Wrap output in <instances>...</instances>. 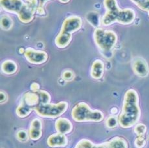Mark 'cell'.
<instances>
[{
  "label": "cell",
  "instance_id": "14",
  "mask_svg": "<svg viewBox=\"0 0 149 148\" xmlns=\"http://www.w3.org/2000/svg\"><path fill=\"white\" fill-rule=\"evenodd\" d=\"M104 72V64L101 59H95L91 67L90 75L91 78L95 80L101 79Z\"/></svg>",
  "mask_w": 149,
  "mask_h": 148
},
{
  "label": "cell",
  "instance_id": "20",
  "mask_svg": "<svg viewBox=\"0 0 149 148\" xmlns=\"http://www.w3.org/2000/svg\"><path fill=\"white\" fill-rule=\"evenodd\" d=\"M37 93H38L40 96V104H46L50 103L51 96L49 93L43 90H40Z\"/></svg>",
  "mask_w": 149,
  "mask_h": 148
},
{
  "label": "cell",
  "instance_id": "30",
  "mask_svg": "<svg viewBox=\"0 0 149 148\" xmlns=\"http://www.w3.org/2000/svg\"><path fill=\"white\" fill-rule=\"evenodd\" d=\"M7 100V95L3 91H1L0 93V102L1 103H3Z\"/></svg>",
  "mask_w": 149,
  "mask_h": 148
},
{
  "label": "cell",
  "instance_id": "25",
  "mask_svg": "<svg viewBox=\"0 0 149 148\" xmlns=\"http://www.w3.org/2000/svg\"><path fill=\"white\" fill-rule=\"evenodd\" d=\"M135 146L137 148H143L146 145V140L144 136H137L135 140Z\"/></svg>",
  "mask_w": 149,
  "mask_h": 148
},
{
  "label": "cell",
  "instance_id": "33",
  "mask_svg": "<svg viewBox=\"0 0 149 148\" xmlns=\"http://www.w3.org/2000/svg\"><path fill=\"white\" fill-rule=\"evenodd\" d=\"M59 1L62 3H67L70 1V0H59Z\"/></svg>",
  "mask_w": 149,
  "mask_h": 148
},
{
  "label": "cell",
  "instance_id": "3",
  "mask_svg": "<svg viewBox=\"0 0 149 148\" xmlns=\"http://www.w3.org/2000/svg\"><path fill=\"white\" fill-rule=\"evenodd\" d=\"M82 25V19L78 16H71L65 18L61 31L54 39L56 46L61 49L68 47L72 39V34L78 31Z\"/></svg>",
  "mask_w": 149,
  "mask_h": 148
},
{
  "label": "cell",
  "instance_id": "36",
  "mask_svg": "<svg viewBox=\"0 0 149 148\" xmlns=\"http://www.w3.org/2000/svg\"><path fill=\"white\" fill-rule=\"evenodd\" d=\"M148 15H149V12H148Z\"/></svg>",
  "mask_w": 149,
  "mask_h": 148
},
{
  "label": "cell",
  "instance_id": "28",
  "mask_svg": "<svg viewBox=\"0 0 149 148\" xmlns=\"http://www.w3.org/2000/svg\"><path fill=\"white\" fill-rule=\"evenodd\" d=\"M27 2V4L31 8L36 11L37 8L39 6L38 0H25Z\"/></svg>",
  "mask_w": 149,
  "mask_h": 148
},
{
  "label": "cell",
  "instance_id": "23",
  "mask_svg": "<svg viewBox=\"0 0 149 148\" xmlns=\"http://www.w3.org/2000/svg\"><path fill=\"white\" fill-rule=\"evenodd\" d=\"M146 131H147V127L143 124H137L134 127V132L137 136H144Z\"/></svg>",
  "mask_w": 149,
  "mask_h": 148
},
{
  "label": "cell",
  "instance_id": "1",
  "mask_svg": "<svg viewBox=\"0 0 149 148\" xmlns=\"http://www.w3.org/2000/svg\"><path fill=\"white\" fill-rule=\"evenodd\" d=\"M141 110L139 105V96L136 91L130 89L125 93L121 113L118 118L120 126L130 128L138 122Z\"/></svg>",
  "mask_w": 149,
  "mask_h": 148
},
{
  "label": "cell",
  "instance_id": "26",
  "mask_svg": "<svg viewBox=\"0 0 149 148\" xmlns=\"http://www.w3.org/2000/svg\"><path fill=\"white\" fill-rule=\"evenodd\" d=\"M17 138L18 139L19 141L21 142H25L28 139V133L24 130H20L16 134Z\"/></svg>",
  "mask_w": 149,
  "mask_h": 148
},
{
  "label": "cell",
  "instance_id": "9",
  "mask_svg": "<svg viewBox=\"0 0 149 148\" xmlns=\"http://www.w3.org/2000/svg\"><path fill=\"white\" fill-rule=\"evenodd\" d=\"M132 69L136 75L141 78H145L148 75L149 67L145 59L136 58L132 62Z\"/></svg>",
  "mask_w": 149,
  "mask_h": 148
},
{
  "label": "cell",
  "instance_id": "7",
  "mask_svg": "<svg viewBox=\"0 0 149 148\" xmlns=\"http://www.w3.org/2000/svg\"><path fill=\"white\" fill-rule=\"evenodd\" d=\"M68 108V102L62 101L57 104H40L34 107V111L39 116L54 118L62 115Z\"/></svg>",
  "mask_w": 149,
  "mask_h": 148
},
{
  "label": "cell",
  "instance_id": "6",
  "mask_svg": "<svg viewBox=\"0 0 149 148\" xmlns=\"http://www.w3.org/2000/svg\"><path fill=\"white\" fill-rule=\"evenodd\" d=\"M94 41L97 47L103 53H110L117 41V36L112 30L97 28L93 34Z\"/></svg>",
  "mask_w": 149,
  "mask_h": 148
},
{
  "label": "cell",
  "instance_id": "12",
  "mask_svg": "<svg viewBox=\"0 0 149 148\" xmlns=\"http://www.w3.org/2000/svg\"><path fill=\"white\" fill-rule=\"evenodd\" d=\"M97 145L100 148H128L127 140L120 136H116L110 140Z\"/></svg>",
  "mask_w": 149,
  "mask_h": 148
},
{
  "label": "cell",
  "instance_id": "16",
  "mask_svg": "<svg viewBox=\"0 0 149 148\" xmlns=\"http://www.w3.org/2000/svg\"><path fill=\"white\" fill-rule=\"evenodd\" d=\"M2 72L6 75H13L18 70V65L15 62L8 59L3 62L1 65Z\"/></svg>",
  "mask_w": 149,
  "mask_h": 148
},
{
  "label": "cell",
  "instance_id": "4",
  "mask_svg": "<svg viewBox=\"0 0 149 148\" xmlns=\"http://www.w3.org/2000/svg\"><path fill=\"white\" fill-rule=\"evenodd\" d=\"M2 8L10 13L18 15L20 21L27 24L33 20L35 12L23 0H0Z\"/></svg>",
  "mask_w": 149,
  "mask_h": 148
},
{
  "label": "cell",
  "instance_id": "31",
  "mask_svg": "<svg viewBox=\"0 0 149 148\" xmlns=\"http://www.w3.org/2000/svg\"><path fill=\"white\" fill-rule=\"evenodd\" d=\"M36 11L37 12V13L40 14V15H44V14H45V10H44V7H38Z\"/></svg>",
  "mask_w": 149,
  "mask_h": 148
},
{
  "label": "cell",
  "instance_id": "18",
  "mask_svg": "<svg viewBox=\"0 0 149 148\" xmlns=\"http://www.w3.org/2000/svg\"><path fill=\"white\" fill-rule=\"evenodd\" d=\"M0 24H1V27L2 29L5 30H8L13 27V21L10 16L4 15L1 18Z\"/></svg>",
  "mask_w": 149,
  "mask_h": 148
},
{
  "label": "cell",
  "instance_id": "11",
  "mask_svg": "<svg viewBox=\"0 0 149 148\" xmlns=\"http://www.w3.org/2000/svg\"><path fill=\"white\" fill-rule=\"evenodd\" d=\"M47 143L49 146L53 148L65 147L68 143V140L65 135L57 133L49 136Z\"/></svg>",
  "mask_w": 149,
  "mask_h": 148
},
{
  "label": "cell",
  "instance_id": "13",
  "mask_svg": "<svg viewBox=\"0 0 149 148\" xmlns=\"http://www.w3.org/2000/svg\"><path fill=\"white\" fill-rule=\"evenodd\" d=\"M55 129L58 133L66 135L71 132L73 129V124L69 119L61 117L55 122Z\"/></svg>",
  "mask_w": 149,
  "mask_h": 148
},
{
  "label": "cell",
  "instance_id": "19",
  "mask_svg": "<svg viewBox=\"0 0 149 148\" xmlns=\"http://www.w3.org/2000/svg\"><path fill=\"white\" fill-rule=\"evenodd\" d=\"M140 9L149 12V0H130Z\"/></svg>",
  "mask_w": 149,
  "mask_h": 148
},
{
  "label": "cell",
  "instance_id": "32",
  "mask_svg": "<svg viewBox=\"0 0 149 148\" xmlns=\"http://www.w3.org/2000/svg\"><path fill=\"white\" fill-rule=\"evenodd\" d=\"M38 2H39V6L38 7H44V5L45 4V3L46 1H45V0H38Z\"/></svg>",
  "mask_w": 149,
  "mask_h": 148
},
{
  "label": "cell",
  "instance_id": "15",
  "mask_svg": "<svg viewBox=\"0 0 149 148\" xmlns=\"http://www.w3.org/2000/svg\"><path fill=\"white\" fill-rule=\"evenodd\" d=\"M22 102L34 109L40 104V99L37 92H27L23 96Z\"/></svg>",
  "mask_w": 149,
  "mask_h": 148
},
{
  "label": "cell",
  "instance_id": "2",
  "mask_svg": "<svg viewBox=\"0 0 149 148\" xmlns=\"http://www.w3.org/2000/svg\"><path fill=\"white\" fill-rule=\"evenodd\" d=\"M106 13L101 18V24L104 26H109L114 23L122 25H130L136 19V13L132 8L121 9L117 0H104Z\"/></svg>",
  "mask_w": 149,
  "mask_h": 148
},
{
  "label": "cell",
  "instance_id": "29",
  "mask_svg": "<svg viewBox=\"0 0 149 148\" xmlns=\"http://www.w3.org/2000/svg\"><path fill=\"white\" fill-rule=\"evenodd\" d=\"M31 89L33 92H38L40 91V85L38 84L37 83H33L31 85Z\"/></svg>",
  "mask_w": 149,
  "mask_h": 148
},
{
  "label": "cell",
  "instance_id": "35",
  "mask_svg": "<svg viewBox=\"0 0 149 148\" xmlns=\"http://www.w3.org/2000/svg\"><path fill=\"white\" fill-rule=\"evenodd\" d=\"M48 1V0H45V1Z\"/></svg>",
  "mask_w": 149,
  "mask_h": 148
},
{
  "label": "cell",
  "instance_id": "21",
  "mask_svg": "<svg viewBox=\"0 0 149 148\" xmlns=\"http://www.w3.org/2000/svg\"><path fill=\"white\" fill-rule=\"evenodd\" d=\"M94 145L95 144L88 139H82L78 142L74 148H93Z\"/></svg>",
  "mask_w": 149,
  "mask_h": 148
},
{
  "label": "cell",
  "instance_id": "17",
  "mask_svg": "<svg viewBox=\"0 0 149 148\" xmlns=\"http://www.w3.org/2000/svg\"><path fill=\"white\" fill-rule=\"evenodd\" d=\"M33 109V108L29 107L26 104L21 102L20 104L16 108V115L20 118H25L30 115Z\"/></svg>",
  "mask_w": 149,
  "mask_h": 148
},
{
  "label": "cell",
  "instance_id": "8",
  "mask_svg": "<svg viewBox=\"0 0 149 148\" xmlns=\"http://www.w3.org/2000/svg\"><path fill=\"white\" fill-rule=\"evenodd\" d=\"M24 55L30 64L41 65L47 60L48 55L43 50H37L33 48L28 47L24 51Z\"/></svg>",
  "mask_w": 149,
  "mask_h": 148
},
{
  "label": "cell",
  "instance_id": "24",
  "mask_svg": "<svg viewBox=\"0 0 149 148\" xmlns=\"http://www.w3.org/2000/svg\"><path fill=\"white\" fill-rule=\"evenodd\" d=\"M96 13L95 12H91L89 14V15L87 16V19L88 21L92 24L94 26H97L99 24V19H98V16L96 15Z\"/></svg>",
  "mask_w": 149,
  "mask_h": 148
},
{
  "label": "cell",
  "instance_id": "10",
  "mask_svg": "<svg viewBox=\"0 0 149 148\" xmlns=\"http://www.w3.org/2000/svg\"><path fill=\"white\" fill-rule=\"evenodd\" d=\"M29 135L33 140H39L42 136V122L40 119L36 118L31 121Z\"/></svg>",
  "mask_w": 149,
  "mask_h": 148
},
{
  "label": "cell",
  "instance_id": "27",
  "mask_svg": "<svg viewBox=\"0 0 149 148\" xmlns=\"http://www.w3.org/2000/svg\"><path fill=\"white\" fill-rule=\"evenodd\" d=\"M62 77L65 81H70L74 78V73L70 70H66L62 73Z\"/></svg>",
  "mask_w": 149,
  "mask_h": 148
},
{
  "label": "cell",
  "instance_id": "22",
  "mask_svg": "<svg viewBox=\"0 0 149 148\" xmlns=\"http://www.w3.org/2000/svg\"><path fill=\"white\" fill-rule=\"evenodd\" d=\"M118 122H119L115 116H110L107 119L106 126H107L108 128L113 129V128H115L117 126V123Z\"/></svg>",
  "mask_w": 149,
  "mask_h": 148
},
{
  "label": "cell",
  "instance_id": "34",
  "mask_svg": "<svg viewBox=\"0 0 149 148\" xmlns=\"http://www.w3.org/2000/svg\"><path fill=\"white\" fill-rule=\"evenodd\" d=\"M93 148H100L99 146H98V145H94V146H93Z\"/></svg>",
  "mask_w": 149,
  "mask_h": 148
},
{
  "label": "cell",
  "instance_id": "5",
  "mask_svg": "<svg viewBox=\"0 0 149 148\" xmlns=\"http://www.w3.org/2000/svg\"><path fill=\"white\" fill-rule=\"evenodd\" d=\"M71 117L77 122H99L104 119V114L99 110L91 109L85 102H80L73 108Z\"/></svg>",
  "mask_w": 149,
  "mask_h": 148
}]
</instances>
